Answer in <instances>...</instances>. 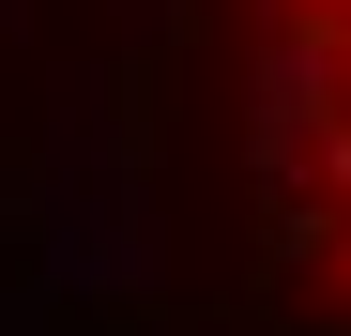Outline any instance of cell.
<instances>
[{
    "label": "cell",
    "mask_w": 351,
    "mask_h": 336,
    "mask_svg": "<svg viewBox=\"0 0 351 336\" xmlns=\"http://www.w3.org/2000/svg\"><path fill=\"white\" fill-rule=\"evenodd\" d=\"M245 260L275 336H351V0H245Z\"/></svg>",
    "instance_id": "cell-1"
}]
</instances>
